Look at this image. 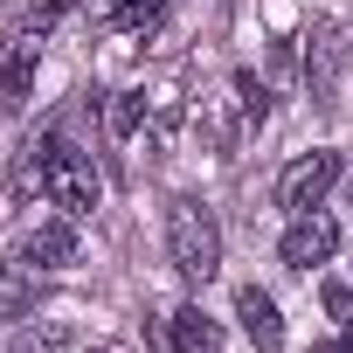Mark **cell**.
I'll list each match as a JSON object with an SVG mask.
<instances>
[{"label": "cell", "mask_w": 353, "mask_h": 353, "mask_svg": "<svg viewBox=\"0 0 353 353\" xmlns=\"http://www.w3.org/2000/svg\"><path fill=\"white\" fill-rule=\"evenodd\" d=\"M35 152H42V194H49V201H56V208H63L70 222H83V215H90V208L104 201V181H97L90 152H77V145H70L63 132H49V139H42Z\"/></svg>", "instance_id": "2"}, {"label": "cell", "mask_w": 353, "mask_h": 353, "mask_svg": "<svg viewBox=\"0 0 353 353\" xmlns=\"http://www.w3.org/2000/svg\"><path fill=\"white\" fill-rule=\"evenodd\" d=\"M332 188H339V152H332V145H312V152H298V159L277 173V208H284V215H312Z\"/></svg>", "instance_id": "3"}, {"label": "cell", "mask_w": 353, "mask_h": 353, "mask_svg": "<svg viewBox=\"0 0 353 353\" xmlns=\"http://www.w3.org/2000/svg\"><path fill=\"white\" fill-rule=\"evenodd\" d=\"M277 256H284V270H298V277H312L319 263H332L339 256V222L332 215H291V229H284V243H277Z\"/></svg>", "instance_id": "4"}, {"label": "cell", "mask_w": 353, "mask_h": 353, "mask_svg": "<svg viewBox=\"0 0 353 353\" xmlns=\"http://www.w3.org/2000/svg\"><path fill=\"white\" fill-rule=\"evenodd\" d=\"M97 353H104V346H97Z\"/></svg>", "instance_id": "19"}, {"label": "cell", "mask_w": 353, "mask_h": 353, "mask_svg": "<svg viewBox=\"0 0 353 353\" xmlns=\"http://www.w3.org/2000/svg\"><path fill=\"white\" fill-rule=\"evenodd\" d=\"M77 8V0H28V14H21V28H35V35H49L63 14Z\"/></svg>", "instance_id": "15"}, {"label": "cell", "mask_w": 353, "mask_h": 353, "mask_svg": "<svg viewBox=\"0 0 353 353\" xmlns=\"http://www.w3.org/2000/svg\"><path fill=\"white\" fill-rule=\"evenodd\" d=\"M166 8H173V0H118L104 28H132V35H139V28H152V21H159Z\"/></svg>", "instance_id": "14"}, {"label": "cell", "mask_w": 353, "mask_h": 353, "mask_svg": "<svg viewBox=\"0 0 353 353\" xmlns=\"http://www.w3.org/2000/svg\"><path fill=\"white\" fill-rule=\"evenodd\" d=\"M77 346V332L70 325H56V319H42V325H21L14 332V353H70Z\"/></svg>", "instance_id": "12"}, {"label": "cell", "mask_w": 353, "mask_h": 353, "mask_svg": "<svg viewBox=\"0 0 353 353\" xmlns=\"http://www.w3.org/2000/svg\"><path fill=\"white\" fill-rule=\"evenodd\" d=\"M305 90H312V104H332V90H339V28L325 14H312V28H305Z\"/></svg>", "instance_id": "6"}, {"label": "cell", "mask_w": 353, "mask_h": 353, "mask_svg": "<svg viewBox=\"0 0 353 353\" xmlns=\"http://www.w3.org/2000/svg\"><path fill=\"white\" fill-rule=\"evenodd\" d=\"M166 256H173V270H181L188 284H208L222 270V229H215V215L194 194H181L166 208Z\"/></svg>", "instance_id": "1"}, {"label": "cell", "mask_w": 353, "mask_h": 353, "mask_svg": "<svg viewBox=\"0 0 353 353\" xmlns=\"http://www.w3.org/2000/svg\"><path fill=\"white\" fill-rule=\"evenodd\" d=\"M104 21H111V14H104Z\"/></svg>", "instance_id": "18"}, {"label": "cell", "mask_w": 353, "mask_h": 353, "mask_svg": "<svg viewBox=\"0 0 353 353\" xmlns=\"http://www.w3.org/2000/svg\"><path fill=\"white\" fill-rule=\"evenodd\" d=\"M83 256V243H77V222L63 215V222H35L28 236H21V263H35V270H70Z\"/></svg>", "instance_id": "7"}, {"label": "cell", "mask_w": 353, "mask_h": 353, "mask_svg": "<svg viewBox=\"0 0 353 353\" xmlns=\"http://www.w3.org/2000/svg\"><path fill=\"white\" fill-rule=\"evenodd\" d=\"M166 346L173 353H222V325L201 305H173L166 312Z\"/></svg>", "instance_id": "9"}, {"label": "cell", "mask_w": 353, "mask_h": 353, "mask_svg": "<svg viewBox=\"0 0 353 353\" xmlns=\"http://www.w3.org/2000/svg\"><path fill=\"white\" fill-rule=\"evenodd\" d=\"M236 319H243V339L256 353H277L284 346V319H277V298L263 284H236Z\"/></svg>", "instance_id": "8"}, {"label": "cell", "mask_w": 353, "mask_h": 353, "mask_svg": "<svg viewBox=\"0 0 353 353\" xmlns=\"http://www.w3.org/2000/svg\"><path fill=\"white\" fill-rule=\"evenodd\" d=\"M42 305V270L35 263H8L0 270V319H28Z\"/></svg>", "instance_id": "10"}, {"label": "cell", "mask_w": 353, "mask_h": 353, "mask_svg": "<svg viewBox=\"0 0 353 353\" xmlns=\"http://www.w3.org/2000/svg\"><path fill=\"white\" fill-rule=\"evenodd\" d=\"M35 70H42V35L14 28L8 42H0V111H21L35 97Z\"/></svg>", "instance_id": "5"}, {"label": "cell", "mask_w": 353, "mask_h": 353, "mask_svg": "<svg viewBox=\"0 0 353 353\" xmlns=\"http://www.w3.org/2000/svg\"><path fill=\"white\" fill-rule=\"evenodd\" d=\"M319 298H325V312H332V319H353V291H346V284H325Z\"/></svg>", "instance_id": "16"}, {"label": "cell", "mask_w": 353, "mask_h": 353, "mask_svg": "<svg viewBox=\"0 0 353 353\" xmlns=\"http://www.w3.org/2000/svg\"><path fill=\"white\" fill-rule=\"evenodd\" d=\"M229 90H236V111H243V125H263V118H270V90H263L250 70H236V83H229Z\"/></svg>", "instance_id": "13"}, {"label": "cell", "mask_w": 353, "mask_h": 353, "mask_svg": "<svg viewBox=\"0 0 353 353\" xmlns=\"http://www.w3.org/2000/svg\"><path fill=\"white\" fill-rule=\"evenodd\" d=\"M339 353H353V319H339Z\"/></svg>", "instance_id": "17"}, {"label": "cell", "mask_w": 353, "mask_h": 353, "mask_svg": "<svg viewBox=\"0 0 353 353\" xmlns=\"http://www.w3.org/2000/svg\"><path fill=\"white\" fill-rule=\"evenodd\" d=\"M145 111H152V97H145V90H118V97H111V111H104V132H111V139H132V132L145 125Z\"/></svg>", "instance_id": "11"}]
</instances>
